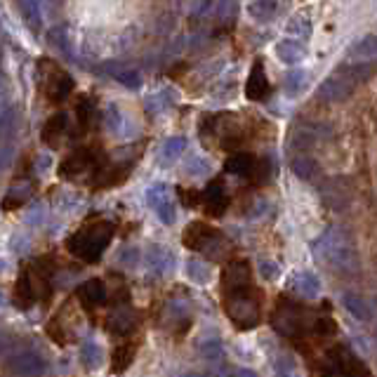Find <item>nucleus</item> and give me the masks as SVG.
<instances>
[{
	"label": "nucleus",
	"instance_id": "f257e3e1",
	"mask_svg": "<svg viewBox=\"0 0 377 377\" xmlns=\"http://www.w3.org/2000/svg\"><path fill=\"white\" fill-rule=\"evenodd\" d=\"M111 236H114V225L107 220L88 222L85 227L78 229L71 239H68V250L73 257H80L83 262L95 264L102 257L104 250L109 248Z\"/></svg>",
	"mask_w": 377,
	"mask_h": 377
},
{
	"label": "nucleus",
	"instance_id": "f03ea898",
	"mask_svg": "<svg viewBox=\"0 0 377 377\" xmlns=\"http://www.w3.org/2000/svg\"><path fill=\"white\" fill-rule=\"evenodd\" d=\"M225 311L229 313L232 323L239 330H250L260 323L262 318V302H260V292L253 285L243 290L225 292Z\"/></svg>",
	"mask_w": 377,
	"mask_h": 377
},
{
	"label": "nucleus",
	"instance_id": "7ed1b4c3",
	"mask_svg": "<svg viewBox=\"0 0 377 377\" xmlns=\"http://www.w3.org/2000/svg\"><path fill=\"white\" fill-rule=\"evenodd\" d=\"M313 253H316L321 260H325L328 267H333L337 271H356V267H359V257H356L354 246L347 241V236H342L340 232H335V229H328V232L313 243Z\"/></svg>",
	"mask_w": 377,
	"mask_h": 377
},
{
	"label": "nucleus",
	"instance_id": "20e7f679",
	"mask_svg": "<svg viewBox=\"0 0 377 377\" xmlns=\"http://www.w3.org/2000/svg\"><path fill=\"white\" fill-rule=\"evenodd\" d=\"M184 246L191 250H201V253H205L210 260H220V257H225L227 239L217 229L208 227L203 222H193L184 232Z\"/></svg>",
	"mask_w": 377,
	"mask_h": 377
},
{
	"label": "nucleus",
	"instance_id": "39448f33",
	"mask_svg": "<svg viewBox=\"0 0 377 377\" xmlns=\"http://www.w3.org/2000/svg\"><path fill=\"white\" fill-rule=\"evenodd\" d=\"M304 309L299 304H295L288 297H281L274 309V316H271V325L276 328L278 333L285 335V337H295V335L302 333L304 328Z\"/></svg>",
	"mask_w": 377,
	"mask_h": 377
},
{
	"label": "nucleus",
	"instance_id": "423d86ee",
	"mask_svg": "<svg viewBox=\"0 0 377 377\" xmlns=\"http://www.w3.org/2000/svg\"><path fill=\"white\" fill-rule=\"evenodd\" d=\"M356 73L354 68H337L333 76H328L323 85L318 88V97H323L328 102H340L347 100L356 88Z\"/></svg>",
	"mask_w": 377,
	"mask_h": 377
},
{
	"label": "nucleus",
	"instance_id": "0eeeda50",
	"mask_svg": "<svg viewBox=\"0 0 377 377\" xmlns=\"http://www.w3.org/2000/svg\"><path fill=\"white\" fill-rule=\"evenodd\" d=\"M97 163H107V158H104L102 151H92V146H90V149H78L68 158L61 160L59 174L61 177H73V174L88 170V167H97Z\"/></svg>",
	"mask_w": 377,
	"mask_h": 377
},
{
	"label": "nucleus",
	"instance_id": "6e6552de",
	"mask_svg": "<svg viewBox=\"0 0 377 377\" xmlns=\"http://www.w3.org/2000/svg\"><path fill=\"white\" fill-rule=\"evenodd\" d=\"M50 71L52 73H40L43 76V88L47 92V100L50 102H64L68 95L73 92V78L68 76L66 71H61L57 64H50Z\"/></svg>",
	"mask_w": 377,
	"mask_h": 377
},
{
	"label": "nucleus",
	"instance_id": "1a4fd4ad",
	"mask_svg": "<svg viewBox=\"0 0 377 377\" xmlns=\"http://www.w3.org/2000/svg\"><path fill=\"white\" fill-rule=\"evenodd\" d=\"M250 267L246 260H234L229 262L225 271H222V292H234L250 288Z\"/></svg>",
	"mask_w": 377,
	"mask_h": 377
},
{
	"label": "nucleus",
	"instance_id": "9d476101",
	"mask_svg": "<svg viewBox=\"0 0 377 377\" xmlns=\"http://www.w3.org/2000/svg\"><path fill=\"white\" fill-rule=\"evenodd\" d=\"M12 377H40L43 375V359L36 352H17L8 361Z\"/></svg>",
	"mask_w": 377,
	"mask_h": 377
},
{
	"label": "nucleus",
	"instance_id": "9b49d317",
	"mask_svg": "<svg viewBox=\"0 0 377 377\" xmlns=\"http://www.w3.org/2000/svg\"><path fill=\"white\" fill-rule=\"evenodd\" d=\"M227 188H225V181L222 179H213L208 188L203 191V208L205 213L210 215V217H220V215H225L227 210Z\"/></svg>",
	"mask_w": 377,
	"mask_h": 377
},
{
	"label": "nucleus",
	"instance_id": "f8f14e48",
	"mask_svg": "<svg viewBox=\"0 0 377 377\" xmlns=\"http://www.w3.org/2000/svg\"><path fill=\"white\" fill-rule=\"evenodd\" d=\"M246 95H248V100H253V102H264L271 95V85L267 80V73H264L262 61H255L253 64V71H250L248 83H246Z\"/></svg>",
	"mask_w": 377,
	"mask_h": 377
},
{
	"label": "nucleus",
	"instance_id": "ddd939ff",
	"mask_svg": "<svg viewBox=\"0 0 377 377\" xmlns=\"http://www.w3.org/2000/svg\"><path fill=\"white\" fill-rule=\"evenodd\" d=\"M78 295L85 309H95V306H102L107 302V285H104L102 278H90L80 285Z\"/></svg>",
	"mask_w": 377,
	"mask_h": 377
},
{
	"label": "nucleus",
	"instance_id": "4468645a",
	"mask_svg": "<svg viewBox=\"0 0 377 377\" xmlns=\"http://www.w3.org/2000/svg\"><path fill=\"white\" fill-rule=\"evenodd\" d=\"M290 290H295L304 299H313L321 292V281L311 271H302V274H295L290 278Z\"/></svg>",
	"mask_w": 377,
	"mask_h": 377
},
{
	"label": "nucleus",
	"instance_id": "2eb2a0df",
	"mask_svg": "<svg viewBox=\"0 0 377 377\" xmlns=\"http://www.w3.org/2000/svg\"><path fill=\"white\" fill-rule=\"evenodd\" d=\"M225 170L232 174H239V177H253L257 170V160L250 153H234V156L227 158Z\"/></svg>",
	"mask_w": 377,
	"mask_h": 377
},
{
	"label": "nucleus",
	"instance_id": "dca6fc26",
	"mask_svg": "<svg viewBox=\"0 0 377 377\" xmlns=\"http://www.w3.org/2000/svg\"><path fill=\"white\" fill-rule=\"evenodd\" d=\"M135 323H137V318H135V313L128 309V306H116V309L111 311V316H109V330L116 333V335L130 333Z\"/></svg>",
	"mask_w": 377,
	"mask_h": 377
},
{
	"label": "nucleus",
	"instance_id": "f3484780",
	"mask_svg": "<svg viewBox=\"0 0 377 377\" xmlns=\"http://www.w3.org/2000/svg\"><path fill=\"white\" fill-rule=\"evenodd\" d=\"M276 54H278V59L285 61V64H297V61H302L304 59V45L299 43V40H292V38H285L281 40V43L276 45Z\"/></svg>",
	"mask_w": 377,
	"mask_h": 377
},
{
	"label": "nucleus",
	"instance_id": "a211bd4d",
	"mask_svg": "<svg viewBox=\"0 0 377 377\" xmlns=\"http://www.w3.org/2000/svg\"><path fill=\"white\" fill-rule=\"evenodd\" d=\"M66 130V114L64 111H59V114H54L50 121L45 123L43 128V142L47 146H59V139L64 135Z\"/></svg>",
	"mask_w": 377,
	"mask_h": 377
},
{
	"label": "nucleus",
	"instance_id": "6ab92c4d",
	"mask_svg": "<svg viewBox=\"0 0 377 377\" xmlns=\"http://www.w3.org/2000/svg\"><path fill=\"white\" fill-rule=\"evenodd\" d=\"M128 172H130L128 165H109V167H102V172L95 177V186H100V188L116 186V184H121L125 177H128Z\"/></svg>",
	"mask_w": 377,
	"mask_h": 377
},
{
	"label": "nucleus",
	"instance_id": "aec40b11",
	"mask_svg": "<svg viewBox=\"0 0 377 377\" xmlns=\"http://www.w3.org/2000/svg\"><path fill=\"white\" fill-rule=\"evenodd\" d=\"M323 198L330 203L333 208H345L349 203V188L345 186V181L342 179H330L328 181V186H323Z\"/></svg>",
	"mask_w": 377,
	"mask_h": 377
},
{
	"label": "nucleus",
	"instance_id": "412c9836",
	"mask_svg": "<svg viewBox=\"0 0 377 377\" xmlns=\"http://www.w3.org/2000/svg\"><path fill=\"white\" fill-rule=\"evenodd\" d=\"M340 354L342 356H335V359H333L325 377H359V375H356V361L349 354L342 352V349H340Z\"/></svg>",
	"mask_w": 377,
	"mask_h": 377
},
{
	"label": "nucleus",
	"instance_id": "4be33fe9",
	"mask_svg": "<svg viewBox=\"0 0 377 377\" xmlns=\"http://www.w3.org/2000/svg\"><path fill=\"white\" fill-rule=\"evenodd\" d=\"M375 52H377V40H375V36H363V38L356 40L352 47H349V57H352V59H361V61L373 59Z\"/></svg>",
	"mask_w": 377,
	"mask_h": 377
},
{
	"label": "nucleus",
	"instance_id": "5701e85b",
	"mask_svg": "<svg viewBox=\"0 0 377 377\" xmlns=\"http://www.w3.org/2000/svg\"><path fill=\"white\" fill-rule=\"evenodd\" d=\"M33 302H36V295H33L29 276H26V271H24V274L19 276L17 285H15V304L19 306V309H29V306H33Z\"/></svg>",
	"mask_w": 377,
	"mask_h": 377
},
{
	"label": "nucleus",
	"instance_id": "b1692460",
	"mask_svg": "<svg viewBox=\"0 0 377 377\" xmlns=\"http://www.w3.org/2000/svg\"><path fill=\"white\" fill-rule=\"evenodd\" d=\"M80 361L88 370H97L102 366V347L95 340H85L80 345Z\"/></svg>",
	"mask_w": 377,
	"mask_h": 377
},
{
	"label": "nucleus",
	"instance_id": "393cba45",
	"mask_svg": "<svg viewBox=\"0 0 377 377\" xmlns=\"http://www.w3.org/2000/svg\"><path fill=\"white\" fill-rule=\"evenodd\" d=\"M186 276L191 278L193 283L205 285V283H210V278H213V267L203 260H188L186 262Z\"/></svg>",
	"mask_w": 377,
	"mask_h": 377
},
{
	"label": "nucleus",
	"instance_id": "a878e982",
	"mask_svg": "<svg viewBox=\"0 0 377 377\" xmlns=\"http://www.w3.org/2000/svg\"><path fill=\"white\" fill-rule=\"evenodd\" d=\"M172 260H174V255L165 253L163 248H153V250H149V271L156 276L165 274V271L174 264Z\"/></svg>",
	"mask_w": 377,
	"mask_h": 377
},
{
	"label": "nucleus",
	"instance_id": "bb28decb",
	"mask_svg": "<svg viewBox=\"0 0 377 377\" xmlns=\"http://www.w3.org/2000/svg\"><path fill=\"white\" fill-rule=\"evenodd\" d=\"M345 306H347V311L354 313L359 321H370V318H373V309H370V304L363 297L354 295V292H347V295H345Z\"/></svg>",
	"mask_w": 377,
	"mask_h": 377
},
{
	"label": "nucleus",
	"instance_id": "cd10ccee",
	"mask_svg": "<svg viewBox=\"0 0 377 377\" xmlns=\"http://www.w3.org/2000/svg\"><path fill=\"white\" fill-rule=\"evenodd\" d=\"M31 193H33V184H31V181H24V184H15V186L10 188L8 196H5L3 205L5 208H17V205L26 203Z\"/></svg>",
	"mask_w": 377,
	"mask_h": 377
},
{
	"label": "nucleus",
	"instance_id": "c85d7f7f",
	"mask_svg": "<svg viewBox=\"0 0 377 377\" xmlns=\"http://www.w3.org/2000/svg\"><path fill=\"white\" fill-rule=\"evenodd\" d=\"M186 149V139L184 137H170L165 139L163 149H160V158H163V163H174L181 153Z\"/></svg>",
	"mask_w": 377,
	"mask_h": 377
},
{
	"label": "nucleus",
	"instance_id": "c756f323",
	"mask_svg": "<svg viewBox=\"0 0 377 377\" xmlns=\"http://www.w3.org/2000/svg\"><path fill=\"white\" fill-rule=\"evenodd\" d=\"M292 172H295L299 179L309 181V179H313V177H316V172H318V165L313 163L311 158H306V156H297L295 160H292Z\"/></svg>",
	"mask_w": 377,
	"mask_h": 377
},
{
	"label": "nucleus",
	"instance_id": "7c9ffc66",
	"mask_svg": "<svg viewBox=\"0 0 377 377\" xmlns=\"http://www.w3.org/2000/svg\"><path fill=\"white\" fill-rule=\"evenodd\" d=\"M104 123H107V128L114 132V135H125V128H128V121H125L123 111L118 107H109L107 109V118H104Z\"/></svg>",
	"mask_w": 377,
	"mask_h": 377
},
{
	"label": "nucleus",
	"instance_id": "2f4dec72",
	"mask_svg": "<svg viewBox=\"0 0 377 377\" xmlns=\"http://www.w3.org/2000/svg\"><path fill=\"white\" fill-rule=\"evenodd\" d=\"M76 116H78V128L80 132H88L90 123H92L95 118V104L88 100V97H83L78 102V107H76Z\"/></svg>",
	"mask_w": 377,
	"mask_h": 377
},
{
	"label": "nucleus",
	"instance_id": "473e14b6",
	"mask_svg": "<svg viewBox=\"0 0 377 377\" xmlns=\"http://www.w3.org/2000/svg\"><path fill=\"white\" fill-rule=\"evenodd\" d=\"M135 359V347L132 345H123L114 352V373H125L128 366Z\"/></svg>",
	"mask_w": 377,
	"mask_h": 377
},
{
	"label": "nucleus",
	"instance_id": "72a5a7b5",
	"mask_svg": "<svg viewBox=\"0 0 377 377\" xmlns=\"http://www.w3.org/2000/svg\"><path fill=\"white\" fill-rule=\"evenodd\" d=\"M188 311H191V304L184 297H170L167 299V313L172 316V321H186Z\"/></svg>",
	"mask_w": 377,
	"mask_h": 377
},
{
	"label": "nucleus",
	"instance_id": "f704fd0d",
	"mask_svg": "<svg viewBox=\"0 0 377 377\" xmlns=\"http://www.w3.org/2000/svg\"><path fill=\"white\" fill-rule=\"evenodd\" d=\"M306 85V76L304 71H290V73H285V78H283V88H285V92H288L290 97H295L297 92H302V88Z\"/></svg>",
	"mask_w": 377,
	"mask_h": 377
},
{
	"label": "nucleus",
	"instance_id": "c9c22d12",
	"mask_svg": "<svg viewBox=\"0 0 377 377\" xmlns=\"http://www.w3.org/2000/svg\"><path fill=\"white\" fill-rule=\"evenodd\" d=\"M248 10L257 22H269L276 12V3H267V0H262V3H250Z\"/></svg>",
	"mask_w": 377,
	"mask_h": 377
},
{
	"label": "nucleus",
	"instance_id": "e433bc0d",
	"mask_svg": "<svg viewBox=\"0 0 377 377\" xmlns=\"http://www.w3.org/2000/svg\"><path fill=\"white\" fill-rule=\"evenodd\" d=\"M288 33L290 36H302V38H309L311 36V22L306 17H297L292 19L290 26H288Z\"/></svg>",
	"mask_w": 377,
	"mask_h": 377
},
{
	"label": "nucleus",
	"instance_id": "4c0bfd02",
	"mask_svg": "<svg viewBox=\"0 0 377 377\" xmlns=\"http://www.w3.org/2000/svg\"><path fill=\"white\" fill-rule=\"evenodd\" d=\"M146 201H149L151 208H158L160 203L167 201V186L165 184H153L149 191H146Z\"/></svg>",
	"mask_w": 377,
	"mask_h": 377
},
{
	"label": "nucleus",
	"instance_id": "58836bf2",
	"mask_svg": "<svg viewBox=\"0 0 377 377\" xmlns=\"http://www.w3.org/2000/svg\"><path fill=\"white\" fill-rule=\"evenodd\" d=\"M274 370L278 377H292L295 375V361H292L290 356H281V359L274 363Z\"/></svg>",
	"mask_w": 377,
	"mask_h": 377
},
{
	"label": "nucleus",
	"instance_id": "ea45409f",
	"mask_svg": "<svg viewBox=\"0 0 377 377\" xmlns=\"http://www.w3.org/2000/svg\"><path fill=\"white\" fill-rule=\"evenodd\" d=\"M45 333L50 335V337L57 342V345H66V335H64V330H61V321H59V316H54L50 323H47V328H45Z\"/></svg>",
	"mask_w": 377,
	"mask_h": 377
},
{
	"label": "nucleus",
	"instance_id": "a19ab883",
	"mask_svg": "<svg viewBox=\"0 0 377 377\" xmlns=\"http://www.w3.org/2000/svg\"><path fill=\"white\" fill-rule=\"evenodd\" d=\"M50 43H52V47H57V50H61V52H71V50H68L66 29H52L50 31Z\"/></svg>",
	"mask_w": 377,
	"mask_h": 377
},
{
	"label": "nucleus",
	"instance_id": "79ce46f5",
	"mask_svg": "<svg viewBox=\"0 0 377 377\" xmlns=\"http://www.w3.org/2000/svg\"><path fill=\"white\" fill-rule=\"evenodd\" d=\"M260 276L264 281H276L278 278V264L271 260H262L260 262Z\"/></svg>",
	"mask_w": 377,
	"mask_h": 377
},
{
	"label": "nucleus",
	"instance_id": "37998d69",
	"mask_svg": "<svg viewBox=\"0 0 377 377\" xmlns=\"http://www.w3.org/2000/svg\"><path fill=\"white\" fill-rule=\"evenodd\" d=\"M153 210H156V215L165 222V225H172L174 222V205L170 203V198H167L165 203H160L158 208H153Z\"/></svg>",
	"mask_w": 377,
	"mask_h": 377
},
{
	"label": "nucleus",
	"instance_id": "c03bdc74",
	"mask_svg": "<svg viewBox=\"0 0 377 377\" xmlns=\"http://www.w3.org/2000/svg\"><path fill=\"white\" fill-rule=\"evenodd\" d=\"M201 354H203L205 359H220V356H222L220 342H205V345L201 347Z\"/></svg>",
	"mask_w": 377,
	"mask_h": 377
},
{
	"label": "nucleus",
	"instance_id": "a18cd8bd",
	"mask_svg": "<svg viewBox=\"0 0 377 377\" xmlns=\"http://www.w3.org/2000/svg\"><path fill=\"white\" fill-rule=\"evenodd\" d=\"M118 80H121L123 85H128V88H139V85H142V78H139V73H135V71L118 73Z\"/></svg>",
	"mask_w": 377,
	"mask_h": 377
},
{
	"label": "nucleus",
	"instance_id": "49530a36",
	"mask_svg": "<svg viewBox=\"0 0 377 377\" xmlns=\"http://www.w3.org/2000/svg\"><path fill=\"white\" fill-rule=\"evenodd\" d=\"M137 260H139V253L135 248H125L121 253V262L125 264V267H135Z\"/></svg>",
	"mask_w": 377,
	"mask_h": 377
},
{
	"label": "nucleus",
	"instance_id": "de8ad7c7",
	"mask_svg": "<svg viewBox=\"0 0 377 377\" xmlns=\"http://www.w3.org/2000/svg\"><path fill=\"white\" fill-rule=\"evenodd\" d=\"M205 167H208V163L203 158H191V163H188V172L191 174H205Z\"/></svg>",
	"mask_w": 377,
	"mask_h": 377
},
{
	"label": "nucleus",
	"instance_id": "09e8293b",
	"mask_svg": "<svg viewBox=\"0 0 377 377\" xmlns=\"http://www.w3.org/2000/svg\"><path fill=\"white\" fill-rule=\"evenodd\" d=\"M236 377H257V375L253 373V370H239V375Z\"/></svg>",
	"mask_w": 377,
	"mask_h": 377
},
{
	"label": "nucleus",
	"instance_id": "8fccbe9b",
	"mask_svg": "<svg viewBox=\"0 0 377 377\" xmlns=\"http://www.w3.org/2000/svg\"><path fill=\"white\" fill-rule=\"evenodd\" d=\"M184 377H201L198 373H188V375H184Z\"/></svg>",
	"mask_w": 377,
	"mask_h": 377
},
{
	"label": "nucleus",
	"instance_id": "3c124183",
	"mask_svg": "<svg viewBox=\"0 0 377 377\" xmlns=\"http://www.w3.org/2000/svg\"><path fill=\"white\" fill-rule=\"evenodd\" d=\"M0 269H3V262H0Z\"/></svg>",
	"mask_w": 377,
	"mask_h": 377
}]
</instances>
